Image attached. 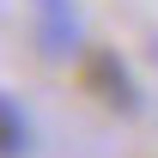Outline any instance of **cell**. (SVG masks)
Returning a JSON list of instances; mask_svg holds the SVG:
<instances>
[{
    "mask_svg": "<svg viewBox=\"0 0 158 158\" xmlns=\"http://www.w3.org/2000/svg\"><path fill=\"white\" fill-rule=\"evenodd\" d=\"M79 85L103 110H122V116L140 110V85H134V73H128V61L116 49H79Z\"/></svg>",
    "mask_w": 158,
    "mask_h": 158,
    "instance_id": "obj_1",
    "label": "cell"
},
{
    "mask_svg": "<svg viewBox=\"0 0 158 158\" xmlns=\"http://www.w3.org/2000/svg\"><path fill=\"white\" fill-rule=\"evenodd\" d=\"M37 43L49 61L79 55V6L73 0H37Z\"/></svg>",
    "mask_w": 158,
    "mask_h": 158,
    "instance_id": "obj_2",
    "label": "cell"
},
{
    "mask_svg": "<svg viewBox=\"0 0 158 158\" xmlns=\"http://www.w3.org/2000/svg\"><path fill=\"white\" fill-rule=\"evenodd\" d=\"M31 152V122L6 91H0V158H24Z\"/></svg>",
    "mask_w": 158,
    "mask_h": 158,
    "instance_id": "obj_3",
    "label": "cell"
}]
</instances>
